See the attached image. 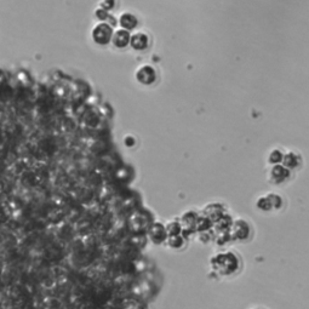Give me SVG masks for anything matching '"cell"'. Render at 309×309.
Returning a JSON list of instances; mask_svg holds the SVG:
<instances>
[{"label": "cell", "instance_id": "10", "mask_svg": "<svg viewBox=\"0 0 309 309\" xmlns=\"http://www.w3.org/2000/svg\"><path fill=\"white\" fill-rule=\"evenodd\" d=\"M165 228L169 236L180 235L181 232H182V225H181L180 222H170Z\"/></svg>", "mask_w": 309, "mask_h": 309}, {"label": "cell", "instance_id": "4", "mask_svg": "<svg viewBox=\"0 0 309 309\" xmlns=\"http://www.w3.org/2000/svg\"><path fill=\"white\" fill-rule=\"evenodd\" d=\"M168 232H166L165 225L160 224V223H155L152 227V230H150V238L152 240L154 241L155 244H161L163 241L166 240L168 238Z\"/></svg>", "mask_w": 309, "mask_h": 309}, {"label": "cell", "instance_id": "8", "mask_svg": "<svg viewBox=\"0 0 309 309\" xmlns=\"http://www.w3.org/2000/svg\"><path fill=\"white\" fill-rule=\"evenodd\" d=\"M256 206H257L258 210L262 211V212H271V211L274 210V208H273L272 200H271V198H269V196L261 197L260 199L257 200V203H256Z\"/></svg>", "mask_w": 309, "mask_h": 309}, {"label": "cell", "instance_id": "5", "mask_svg": "<svg viewBox=\"0 0 309 309\" xmlns=\"http://www.w3.org/2000/svg\"><path fill=\"white\" fill-rule=\"evenodd\" d=\"M216 213H218L219 216L223 217L225 213H224V210L223 207H222L221 204H211V205H207L205 207V211H204V216L207 217L208 219H211V221H218V216L216 215Z\"/></svg>", "mask_w": 309, "mask_h": 309}, {"label": "cell", "instance_id": "11", "mask_svg": "<svg viewBox=\"0 0 309 309\" xmlns=\"http://www.w3.org/2000/svg\"><path fill=\"white\" fill-rule=\"evenodd\" d=\"M283 158H284L283 153H281L279 149H274L271 153V157H269V161H271L272 164H274V165H278V164H279L280 161H283Z\"/></svg>", "mask_w": 309, "mask_h": 309}, {"label": "cell", "instance_id": "2", "mask_svg": "<svg viewBox=\"0 0 309 309\" xmlns=\"http://www.w3.org/2000/svg\"><path fill=\"white\" fill-rule=\"evenodd\" d=\"M232 238L234 240L246 241L251 238L252 228L245 219H238L232 224Z\"/></svg>", "mask_w": 309, "mask_h": 309}, {"label": "cell", "instance_id": "7", "mask_svg": "<svg viewBox=\"0 0 309 309\" xmlns=\"http://www.w3.org/2000/svg\"><path fill=\"white\" fill-rule=\"evenodd\" d=\"M283 163L286 169L294 170L296 168H300L302 160H301V157L299 154H296L295 152H290V153H288V154L284 155Z\"/></svg>", "mask_w": 309, "mask_h": 309}, {"label": "cell", "instance_id": "6", "mask_svg": "<svg viewBox=\"0 0 309 309\" xmlns=\"http://www.w3.org/2000/svg\"><path fill=\"white\" fill-rule=\"evenodd\" d=\"M198 218H199V216L194 211L186 212L182 216V219L180 222L181 225H182V229H193V228H197Z\"/></svg>", "mask_w": 309, "mask_h": 309}, {"label": "cell", "instance_id": "12", "mask_svg": "<svg viewBox=\"0 0 309 309\" xmlns=\"http://www.w3.org/2000/svg\"><path fill=\"white\" fill-rule=\"evenodd\" d=\"M253 309H261V308H253Z\"/></svg>", "mask_w": 309, "mask_h": 309}, {"label": "cell", "instance_id": "9", "mask_svg": "<svg viewBox=\"0 0 309 309\" xmlns=\"http://www.w3.org/2000/svg\"><path fill=\"white\" fill-rule=\"evenodd\" d=\"M169 245L172 247V249L176 250L182 249V247L186 245V239L183 238L182 234L169 236Z\"/></svg>", "mask_w": 309, "mask_h": 309}, {"label": "cell", "instance_id": "1", "mask_svg": "<svg viewBox=\"0 0 309 309\" xmlns=\"http://www.w3.org/2000/svg\"><path fill=\"white\" fill-rule=\"evenodd\" d=\"M212 268L222 275H232L239 271V258L233 252H224L216 255L211 260Z\"/></svg>", "mask_w": 309, "mask_h": 309}, {"label": "cell", "instance_id": "3", "mask_svg": "<svg viewBox=\"0 0 309 309\" xmlns=\"http://www.w3.org/2000/svg\"><path fill=\"white\" fill-rule=\"evenodd\" d=\"M290 170L286 169L285 166L274 165V168L271 171V182L274 186H281L285 182H288L289 178H290Z\"/></svg>", "mask_w": 309, "mask_h": 309}]
</instances>
